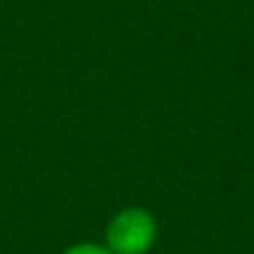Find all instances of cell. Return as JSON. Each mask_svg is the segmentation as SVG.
Listing matches in <instances>:
<instances>
[{
    "mask_svg": "<svg viewBox=\"0 0 254 254\" xmlns=\"http://www.w3.org/2000/svg\"><path fill=\"white\" fill-rule=\"evenodd\" d=\"M63 254H112V252L110 249L96 246V243H79V246H71L68 252H63Z\"/></svg>",
    "mask_w": 254,
    "mask_h": 254,
    "instance_id": "2",
    "label": "cell"
},
{
    "mask_svg": "<svg viewBox=\"0 0 254 254\" xmlns=\"http://www.w3.org/2000/svg\"><path fill=\"white\" fill-rule=\"evenodd\" d=\"M156 241V221L142 208H126L107 227V246L112 254H145Z\"/></svg>",
    "mask_w": 254,
    "mask_h": 254,
    "instance_id": "1",
    "label": "cell"
}]
</instances>
